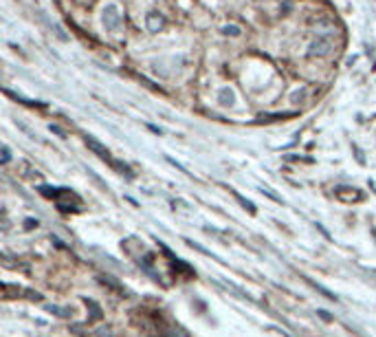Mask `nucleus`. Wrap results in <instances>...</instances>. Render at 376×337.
<instances>
[{"mask_svg": "<svg viewBox=\"0 0 376 337\" xmlns=\"http://www.w3.org/2000/svg\"><path fill=\"white\" fill-rule=\"evenodd\" d=\"M101 20H104V27L110 31H119L121 29V9L117 5H106L104 11H101Z\"/></svg>", "mask_w": 376, "mask_h": 337, "instance_id": "1", "label": "nucleus"}, {"mask_svg": "<svg viewBox=\"0 0 376 337\" xmlns=\"http://www.w3.org/2000/svg\"><path fill=\"white\" fill-rule=\"evenodd\" d=\"M333 51V40L330 38H317L311 47H308V55L311 57H326Z\"/></svg>", "mask_w": 376, "mask_h": 337, "instance_id": "2", "label": "nucleus"}, {"mask_svg": "<svg viewBox=\"0 0 376 337\" xmlns=\"http://www.w3.org/2000/svg\"><path fill=\"white\" fill-rule=\"evenodd\" d=\"M145 27H147V31H163V27H165V16L163 13H159V11H150L145 16Z\"/></svg>", "mask_w": 376, "mask_h": 337, "instance_id": "3", "label": "nucleus"}, {"mask_svg": "<svg viewBox=\"0 0 376 337\" xmlns=\"http://www.w3.org/2000/svg\"><path fill=\"white\" fill-rule=\"evenodd\" d=\"M86 143H88V148H91L93 152H97V155H99L101 159H108V150H106L99 141H95V139H86Z\"/></svg>", "mask_w": 376, "mask_h": 337, "instance_id": "4", "label": "nucleus"}, {"mask_svg": "<svg viewBox=\"0 0 376 337\" xmlns=\"http://www.w3.org/2000/svg\"><path fill=\"white\" fill-rule=\"evenodd\" d=\"M218 97H220V104H225V106H227V104H233V93H231L229 89H223Z\"/></svg>", "mask_w": 376, "mask_h": 337, "instance_id": "5", "label": "nucleus"}, {"mask_svg": "<svg viewBox=\"0 0 376 337\" xmlns=\"http://www.w3.org/2000/svg\"><path fill=\"white\" fill-rule=\"evenodd\" d=\"M223 33H225V35H240L242 29H240L238 25H227V27H223Z\"/></svg>", "mask_w": 376, "mask_h": 337, "instance_id": "6", "label": "nucleus"}, {"mask_svg": "<svg viewBox=\"0 0 376 337\" xmlns=\"http://www.w3.org/2000/svg\"><path fill=\"white\" fill-rule=\"evenodd\" d=\"M3 161H5V163L9 161V148H5V150H3Z\"/></svg>", "mask_w": 376, "mask_h": 337, "instance_id": "7", "label": "nucleus"}]
</instances>
